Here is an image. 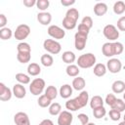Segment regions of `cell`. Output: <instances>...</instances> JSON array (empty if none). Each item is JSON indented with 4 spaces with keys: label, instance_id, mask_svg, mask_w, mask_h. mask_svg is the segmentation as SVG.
<instances>
[{
    "label": "cell",
    "instance_id": "cell-4",
    "mask_svg": "<svg viewBox=\"0 0 125 125\" xmlns=\"http://www.w3.org/2000/svg\"><path fill=\"white\" fill-rule=\"evenodd\" d=\"M43 48L45 51L52 55H57L61 52L62 50V45L54 39H46L43 42Z\"/></svg>",
    "mask_w": 125,
    "mask_h": 125
},
{
    "label": "cell",
    "instance_id": "cell-47",
    "mask_svg": "<svg viewBox=\"0 0 125 125\" xmlns=\"http://www.w3.org/2000/svg\"><path fill=\"white\" fill-rule=\"evenodd\" d=\"M61 4L64 7H68L75 4V0H61Z\"/></svg>",
    "mask_w": 125,
    "mask_h": 125
},
{
    "label": "cell",
    "instance_id": "cell-20",
    "mask_svg": "<svg viewBox=\"0 0 125 125\" xmlns=\"http://www.w3.org/2000/svg\"><path fill=\"white\" fill-rule=\"evenodd\" d=\"M85 85H86V82H85L84 78L80 77V76L75 77L72 81V88L76 91H83Z\"/></svg>",
    "mask_w": 125,
    "mask_h": 125
},
{
    "label": "cell",
    "instance_id": "cell-38",
    "mask_svg": "<svg viewBox=\"0 0 125 125\" xmlns=\"http://www.w3.org/2000/svg\"><path fill=\"white\" fill-rule=\"evenodd\" d=\"M18 52H26V53H31V47L28 43L26 42H21L17 46Z\"/></svg>",
    "mask_w": 125,
    "mask_h": 125
},
{
    "label": "cell",
    "instance_id": "cell-11",
    "mask_svg": "<svg viewBox=\"0 0 125 125\" xmlns=\"http://www.w3.org/2000/svg\"><path fill=\"white\" fill-rule=\"evenodd\" d=\"M73 116L69 110H62L58 116V125H70Z\"/></svg>",
    "mask_w": 125,
    "mask_h": 125
},
{
    "label": "cell",
    "instance_id": "cell-19",
    "mask_svg": "<svg viewBox=\"0 0 125 125\" xmlns=\"http://www.w3.org/2000/svg\"><path fill=\"white\" fill-rule=\"evenodd\" d=\"M106 71H107L106 65L104 64V63H101V62L96 63L95 66H94V69H93L94 74H95L96 76H98V77H102V76H104V75L106 73Z\"/></svg>",
    "mask_w": 125,
    "mask_h": 125
},
{
    "label": "cell",
    "instance_id": "cell-15",
    "mask_svg": "<svg viewBox=\"0 0 125 125\" xmlns=\"http://www.w3.org/2000/svg\"><path fill=\"white\" fill-rule=\"evenodd\" d=\"M37 21L42 25H48L52 21V15L48 12H40L37 14Z\"/></svg>",
    "mask_w": 125,
    "mask_h": 125
},
{
    "label": "cell",
    "instance_id": "cell-6",
    "mask_svg": "<svg viewBox=\"0 0 125 125\" xmlns=\"http://www.w3.org/2000/svg\"><path fill=\"white\" fill-rule=\"evenodd\" d=\"M103 33L104 36L109 41H115L119 37V31L113 24H106L103 29Z\"/></svg>",
    "mask_w": 125,
    "mask_h": 125
},
{
    "label": "cell",
    "instance_id": "cell-7",
    "mask_svg": "<svg viewBox=\"0 0 125 125\" xmlns=\"http://www.w3.org/2000/svg\"><path fill=\"white\" fill-rule=\"evenodd\" d=\"M29 33H30V27L27 24L21 23V24L17 26V28L14 32V36L17 40L21 41V40L25 39L29 35Z\"/></svg>",
    "mask_w": 125,
    "mask_h": 125
},
{
    "label": "cell",
    "instance_id": "cell-16",
    "mask_svg": "<svg viewBox=\"0 0 125 125\" xmlns=\"http://www.w3.org/2000/svg\"><path fill=\"white\" fill-rule=\"evenodd\" d=\"M107 12V5L104 2H99L94 6V13L98 17H102L105 15Z\"/></svg>",
    "mask_w": 125,
    "mask_h": 125
},
{
    "label": "cell",
    "instance_id": "cell-1",
    "mask_svg": "<svg viewBox=\"0 0 125 125\" xmlns=\"http://www.w3.org/2000/svg\"><path fill=\"white\" fill-rule=\"evenodd\" d=\"M88 102H89V93L87 91H81L80 94L76 98L66 101L65 107L69 111H76V110L86 106Z\"/></svg>",
    "mask_w": 125,
    "mask_h": 125
},
{
    "label": "cell",
    "instance_id": "cell-22",
    "mask_svg": "<svg viewBox=\"0 0 125 125\" xmlns=\"http://www.w3.org/2000/svg\"><path fill=\"white\" fill-rule=\"evenodd\" d=\"M41 72V67L36 62H30L27 65V73L31 76H37Z\"/></svg>",
    "mask_w": 125,
    "mask_h": 125
},
{
    "label": "cell",
    "instance_id": "cell-50",
    "mask_svg": "<svg viewBox=\"0 0 125 125\" xmlns=\"http://www.w3.org/2000/svg\"><path fill=\"white\" fill-rule=\"evenodd\" d=\"M87 125H96V124H95V123H93V122H89Z\"/></svg>",
    "mask_w": 125,
    "mask_h": 125
},
{
    "label": "cell",
    "instance_id": "cell-21",
    "mask_svg": "<svg viewBox=\"0 0 125 125\" xmlns=\"http://www.w3.org/2000/svg\"><path fill=\"white\" fill-rule=\"evenodd\" d=\"M62 60L65 63H67V64H72V62H75L76 57H75V54L73 52H71V51H65L62 55Z\"/></svg>",
    "mask_w": 125,
    "mask_h": 125
},
{
    "label": "cell",
    "instance_id": "cell-46",
    "mask_svg": "<svg viewBox=\"0 0 125 125\" xmlns=\"http://www.w3.org/2000/svg\"><path fill=\"white\" fill-rule=\"evenodd\" d=\"M36 0H23V5L27 8H31L34 5H36Z\"/></svg>",
    "mask_w": 125,
    "mask_h": 125
},
{
    "label": "cell",
    "instance_id": "cell-37",
    "mask_svg": "<svg viewBox=\"0 0 125 125\" xmlns=\"http://www.w3.org/2000/svg\"><path fill=\"white\" fill-rule=\"evenodd\" d=\"M49 6H50L49 0H37V2H36V7L41 12H45L49 8Z\"/></svg>",
    "mask_w": 125,
    "mask_h": 125
},
{
    "label": "cell",
    "instance_id": "cell-45",
    "mask_svg": "<svg viewBox=\"0 0 125 125\" xmlns=\"http://www.w3.org/2000/svg\"><path fill=\"white\" fill-rule=\"evenodd\" d=\"M7 21H8V20H7L6 16L4 14H0V28L5 27V25L7 24Z\"/></svg>",
    "mask_w": 125,
    "mask_h": 125
},
{
    "label": "cell",
    "instance_id": "cell-44",
    "mask_svg": "<svg viewBox=\"0 0 125 125\" xmlns=\"http://www.w3.org/2000/svg\"><path fill=\"white\" fill-rule=\"evenodd\" d=\"M89 31H90V28H88L86 25L82 24V23H79L78 24V32H81V33H84V34H89Z\"/></svg>",
    "mask_w": 125,
    "mask_h": 125
},
{
    "label": "cell",
    "instance_id": "cell-43",
    "mask_svg": "<svg viewBox=\"0 0 125 125\" xmlns=\"http://www.w3.org/2000/svg\"><path fill=\"white\" fill-rule=\"evenodd\" d=\"M117 29L120 31H125V16L121 17L117 21Z\"/></svg>",
    "mask_w": 125,
    "mask_h": 125
},
{
    "label": "cell",
    "instance_id": "cell-49",
    "mask_svg": "<svg viewBox=\"0 0 125 125\" xmlns=\"http://www.w3.org/2000/svg\"><path fill=\"white\" fill-rule=\"evenodd\" d=\"M118 125H125V121H122V122H120Z\"/></svg>",
    "mask_w": 125,
    "mask_h": 125
},
{
    "label": "cell",
    "instance_id": "cell-30",
    "mask_svg": "<svg viewBox=\"0 0 125 125\" xmlns=\"http://www.w3.org/2000/svg\"><path fill=\"white\" fill-rule=\"evenodd\" d=\"M113 12L116 15H122L125 12V3L123 1H116L113 5Z\"/></svg>",
    "mask_w": 125,
    "mask_h": 125
},
{
    "label": "cell",
    "instance_id": "cell-29",
    "mask_svg": "<svg viewBox=\"0 0 125 125\" xmlns=\"http://www.w3.org/2000/svg\"><path fill=\"white\" fill-rule=\"evenodd\" d=\"M37 104L40 107H47V106H50L51 104H52V101L44 94V95H41L39 96L38 100H37Z\"/></svg>",
    "mask_w": 125,
    "mask_h": 125
},
{
    "label": "cell",
    "instance_id": "cell-5",
    "mask_svg": "<svg viewBox=\"0 0 125 125\" xmlns=\"http://www.w3.org/2000/svg\"><path fill=\"white\" fill-rule=\"evenodd\" d=\"M45 86H46V83H45L44 79L35 78L31 81V83L29 85V91L33 96H39L44 91Z\"/></svg>",
    "mask_w": 125,
    "mask_h": 125
},
{
    "label": "cell",
    "instance_id": "cell-34",
    "mask_svg": "<svg viewBox=\"0 0 125 125\" xmlns=\"http://www.w3.org/2000/svg\"><path fill=\"white\" fill-rule=\"evenodd\" d=\"M105 114H106V109L104 108V106H100L98 108L93 109V115L97 119H101V118L104 117Z\"/></svg>",
    "mask_w": 125,
    "mask_h": 125
},
{
    "label": "cell",
    "instance_id": "cell-13",
    "mask_svg": "<svg viewBox=\"0 0 125 125\" xmlns=\"http://www.w3.org/2000/svg\"><path fill=\"white\" fill-rule=\"evenodd\" d=\"M13 96V91L8 88L3 82L0 83V101L2 102H8L11 100Z\"/></svg>",
    "mask_w": 125,
    "mask_h": 125
},
{
    "label": "cell",
    "instance_id": "cell-28",
    "mask_svg": "<svg viewBox=\"0 0 125 125\" xmlns=\"http://www.w3.org/2000/svg\"><path fill=\"white\" fill-rule=\"evenodd\" d=\"M40 62H41V63H42L44 66L50 67V66H52L53 63H54V59H53V57H52L51 55H49V54H44V55L41 56Z\"/></svg>",
    "mask_w": 125,
    "mask_h": 125
},
{
    "label": "cell",
    "instance_id": "cell-36",
    "mask_svg": "<svg viewBox=\"0 0 125 125\" xmlns=\"http://www.w3.org/2000/svg\"><path fill=\"white\" fill-rule=\"evenodd\" d=\"M65 17L70 18L74 21H77L78 18H79V12L76 8H69L65 13Z\"/></svg>",
    "mask_w": 125,
    "mask_h": 125
},
{
    "label": "cell",
    "instance_id": "cell-33",
    "mask_svg": "<svg viewBox=\"0 0 125 125\" xmlns=\"http://www.w3.org/2000/svg\"><path fill=\"white\" fill-rule=\"evenodd\" d=\"M16 80L20 83V84H22V85H25V84H28L30 83V78L28 75L24 74V73H17L16 74Z\"/></svg>",
    "mask_w": 125,
    "mask_h": 125
},
{
    "label": "cell",
    "instance_id": "cell-52",
    "mask_svg": "<svg viewBox=\"0 0 125 125\" xmlns=\"http://www.w3.org/2000/svg\"><path fill=\"white\" fill-rule=\"evenodd\" d=\"M123 121H125V114H124V116H123Z\"/></svg>",
    "mask_w": 125,
    "mask_h": 125
},
{
    "label": "cell",
    "instance_id": "cell-25",
    "mask_svg": "<svg viewBox=\"0 0 125 125\" xmlns=\"http://www.w3.org/2000/svg\"><path fill=\"white\" fill-rule=\"evenodd\" d=\"M65 72H66V74H67L68 76H70V77H77L78 74H79V72H80V70H79L78 65L72 63V64H68V65L66 66Z\"/></svg>",
    "mask_w": 125,
    "mask_h": 125
},
{
    "label": "cell",
    "instance_id": "cell-27",
    "mask_svg": "<svg viewBox=\"0 0 125 125\" xmlns=\"http://www.w3.org/2000/svg\"><path fill=\"white\" fill-rule=\"evenodd\" d=\"M45 95H46L51 101H53V100L56 99L57 96H58V90H57V88H56L55 86L50 85V86H48V87L45 89Z\"/></svg>",
    "mask_w": 125,
    "mask_h": 125
},
{
    "label": "cell",
    "instance_id": "cell-8",
    "mask_svg": "<svg viewBox=\"0 0 125 125\" xmlns=\"http://www.w3.org/2000/svg\"><path fill=\"white\" fill-rule=\"evenodd\" d=\"M87 38L88 35L81 33V32H76L74 35V47L77 51H82L84 50L86 43H87Z\"/></svg>",
    "mask_w": 125,
    "mask_h": 125
},
{
    "label": "cell",
    "instance_id": "cell-40",
    "mask_svg": "<svg viewBox=\"0 0 125 125\" xmlns=\"http://www.w3.org/2000/svg\"><path fill=\"white\" fill-rule=\"evenodd\" d=\"M116 100H117V98L115 97L114 94H107L106 97H105L104 103H105L107 105H109V106L111 107V106L113 105V104L116 102Z\"/></svg>",
    "mask_w": 125,
    "mask_h": 125
},
{
    "label": "cell",
    "instance_id": "cell-35",
    "mask_svg": "<svg viewBox=\"0 0 125 125\" xmlns=\"http://www.w3.org/2000/svg\"><path fill=\"white\" fill-rule=\"evenodd\" d=\"M111 109H115V110H118L120 112L124 111L125 110V102L122 99H117L116 102L111 106Z\"/></svg>",
    "mask_w": 125,
    "mask_h": 125
},
{
    "label": "cell",
    "instance_id": "cell-10",
    "mask_svg": "<svg viewBox=\"0 0 125 125\" xmlns=\"http://www.w3.org/2000/svg\"><path fill=\"white\" fill-rule=\"evenodd\" d=\"M47 32L54 39H62L65 36L64 29H62V27H60L58 25H55V24L50 25L47 29Z\"/></svg>",
    "mask_w": 125,
    "mask_h": 125
},
{
    "label": "cell",
    "instance_id": "cell-24",
    "mask_svg": "<svg viewBox=\"0 0 125 125\" xmlns=\"http://www.w3.org/2000/svg\"><path fill=\"white\" fill-rule=\"evenodd\" d=\"M76 23H77V21H74V20H72L70 18H67L65 16L62 19V26L67 30L74 29L76 27Z\"/></svg>",
    "mask_w": 125,
    "mask_h": 125
},
{
    "label": "cell",
    "instance_id": "cell-42",
    "mask_svg": "<svg viewBox=\"0 0 125 125\" xmlns=\"http://www.w3.org/2000/svg\"><path fill=\"white\" fill-rule=\"evenodd\" d=\"M77 117H78L81 125H87L89 123V116L87 114H85V113H79Z\"/></svg>",
    "mask_w": 125,
    "mask_h": 125
},
{
    "label": "cell",
    "instance_id": "cell-48",
    "mask_svg": "<svg viewBox=\"0 0 125 125\" xmlns=\"http://www.w3.org/2000/svg\"><path fill=\"white\" fill-rule=\"evenodd\" d=\"M38 125H54V123L51 119H43Z\"/></svg>",
    "mask_w": 125,
    "mask_h": 125
},
{
    "label": "cell",
    "instance_id": "cell-26",
    "mask_svg": "<svg viewBox=\"0 0 125 125\" xmlns=\"http://www.w3.org/2000/svg\"><path fill=\"white\" fill-rule=\"evenodd\" d=\"M31 59V53H26V52H18L17 54V60L21 63H26L29 62Z\"/></svg>",
    "mask_w": 125,
    "mask_h": 125
},
{
    "label": "cell",
    "instance_id": "cell-18",
    "mask_svg": "<svg viewBox=\"0 0 125 125\" xmlns=\"http://www.w3.org/2000/svg\"><path fill=\"white\" fill-rule=\"evenodd\" d=\"M111 90L115 94H121L125 91V82L122 80H115L111 85Z\"/></svg>",
    "mask_w": 125,
    "mask_h": 125
},
{
    "label": "cell",
    "instance_id": "cell-14",
    "mask_svg": "<svg viewBox=\"0 0 125 125\" xmlns=\"http://www.w3.org/2000/svg\"><path fill=\"white\" fill-rule=\"evenodd\" d=\"M13 95L17 98V99H23L26 95V90L24 88V86L22 84H15L13 86Z\"/></svg>",
    "mask_w": 125,
    "mask_h": 125
},
{
    "label": "cell",
    "instance_id": "cell-2",
    "mask_svg": "<svg viewBox=\"0 0 125 125\" xmlns=\"http://www.w3.org/2000/svg\"><path fill=\"white\" fill-rule=\"evenodd\" d=\"M124 50L123 44L120 42H106L102 47L103 55L106 58H112L113 56L122 54Z\"/></svg>",
    "mask_w": 125,
    "mask_h": 125
},
{
    "label": "cell",
    "instance_id": "cell-12",
    "mask_svg": "<svg viewBox=\"0 0 125 125\" xmlns=\"http://www.w3.org/2000/svg\"><path fill=\"white\" fill-rule=\"evenodd\" d=\"M14 122L16 125H30L28 115L22 111H19L14 115Z\"/></svg>",
    "mask_w": 125,
    "mask_h": 125
},
{
    "label": "cell",
    "instance_id": "cell-23",
    "mask_svg": "<svg viewBox=\"0 0 125 125\" xmlns=\"http://www.w3.org/2000/svg\"><path fill=\"white\" fill-rule=\"evenodd\" d=\"M104 100L101 96H94L92 97V99L90 100V106L92 109H95V108H98L100 106H104Z\"/></svg>",
    "mask_w": 125,
    "mask_h": 125
},
{
    "label": "cell",
    "instance_id": "cell-51",
    "mask_svg": "<svg viewBox=\"0 0 125 125\" xmlns=\"http://www.w3.org/2000/svg\"><path fill=\"white\" fill-rule=\"evenodd\" d=\"M123 99H124V101H125V92H124V94H123Z\"/></svg>",
    "mask_w": 125,
    "mask_h": 125
},
{
    "label": "cell",
    "instance_id": "cell-3",
    "mask_svg": "<svg viewBox=\"0 0 125 125\" xmlns=\"http://www.w3.org/2000/svg\"><path fill=\"white\" fill-rule=\"evenodd\" d=\"M96 56L92 53H86L78 57L77 59V65L80 68H90L95 66L96 64Z\"/></svg>",
    "mask_w": 125,
    "mask_h": 125
},
{
    "label": "cell",
    "instance_id": "cell-17",
    "mask_svg": "<svg viewBox=\"0 0 125 125\" xmlns=\"http://www.w3.org/2000/svg\"><path fill=\"white\" fill-rule=\"evenodd\" d=\"M72 91H73L72 86H70L69 84H64L61 86L59 94L62 99H68L72 95Z\"/></svg>",
    "mask_w": 125,
    "mask_h": 125
},
{
    "label": "cell",
    "instance_id": "cell-32",
    "mask_svg": "<svg viewBox=\"0 0 125 125\" xmlns=\"http://www.w3.org/2000/svg\"><path fill=\"white\" fill-rule=\"evenodd\" d=\"M12 36H13V31H12L11 28H9V27L0 28V38H1L2 40L11 39Z\"/></svg>",
    "mask_w": 125,
    "mask_h": 125
},
{
    "label": "cell",
    "instance_id": "cell-31",
    "mask_svg": "<svg viewBox=\"0 0 125 125\" xmlns=\"http://www.w3.org/2000/svg\"><path fill=\"white\" fill-rule=\"evenodd\" d=\"M62 112V105L59 103H52L49 106V113L51 115H59Z\"/></svg>",
    "mask_w": 125,
    "mask_h": 125
},
{
    "label": "cell",
    "instance_id": "cell-41",
    "mask_svg": "<svg viewBox=\"0 0 125 125\" xmlns=\"http://www.w3.org/2000/svg\"><path fill=\"white\" fill-rule=\"evenodd\" d=\"M81 23L82 24H84V25H86L88 28H92V26H93V20H92V18L91 17H89V16H86V17H84L83 19H82V21H81Z\"/></svg>",
    "mask_w": 125,
    "mask_h": 125
},
{
    "label": "cell",
    "instance_id": "cell-9",
    "mask_svg": "<svg viewBox=\"0 0 125 125\" xmlns=\"http://www.w3.org/2000/svg\"><path fill=\"white\" fill-rule=\"evenodd\" d=\"M106 68L110 73H118L122 68V62L116 58H111L106 62Z\"/></svg>",
    "mask_w": 125,
    "mask_h": 125
},
{
    "label": "cell",
    "instance_id": "cell-39",
    "mask_svg": "<svg viewBox=\"0 0 125 125\" xmlns=\"http://www.w3.org/2000/svg\"><path fill=\"white\" fill-rule=\"evenodd\" d=\"M108 115L112 121H118L121 118V112L118 110H115V109H110L108 112Z\"/></svg>",
    "mask_w": 125,
    "mask_h": 125
}]
</instances>
